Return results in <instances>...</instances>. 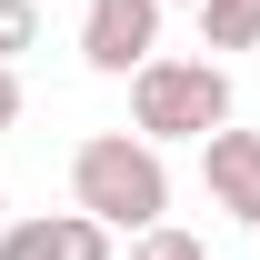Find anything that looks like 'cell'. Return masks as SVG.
I'll return each instance as SVG.
<instances>
[{"instance_id":"1","label":"cell","mask_w":260,"mask_h":260,"mask_svg":"<svg viewBox=\"0 0 260 260\" xmlns=\"http://www.w3.org/2000/svg\"><path fill=\"white\" fill-rule=\"evenodd\" d=\"M70 210H90L100 230H140L170 220V160L160 140H140V130H90L80 150H70Z\"/></svg>"},{"instance_id":"2","label":"cell","mask_w":260,"mask_h":260,"mask_svg":"<svg viewBox=\"0 0 260 260\" xmlns=\"http://www.w3.org/2000/svg\"><path fill=\"white\" fill-rule=\"evenodd\" d=\"M230 120V70L220 60H170V50H150V60L130 70V130L140 140H200V130Z\"/></svg>"},{"instance_id":"3","label":"cell","mask_w":260,"mask_h":260,"mask_svg":"<svg viewBox=\"0 0 260 260\" xmlns=\"http://www.w3.org/2000/svg\"><path fill=\"white\" fill-rule=\"evenodd\" d=\"M150 50H160V0H90L80 10V60L100 80H130Z\"/></svg>"},{"instance_id":"4","label":"cell","mask_w":260,"mask_h":260,"mask_svg":"<svg viewBox=\"0 0 260 260\" xmlns=\"http://www.w3.org/2000/svg\"><path fill=\"white\" fill-rule=\"evenodd\" d=\"M200 180H210V210L260 230V130H200Z\"/></svg>"},{"instance_id":"5","label":"cell","mask_w":260,"mask_h":260,"mask_svg":"<svg viewBox=\"0 0 260 260\" xmlns=\"http://www.w3.org/2000/svg\"><path fill=\"white\" fill-rule=\"evenodd\" d=\"M0 260H110V230L90 210H20L0 220Z\"/></svg>"},{"instance_id":"6","label":"cell","mask_w":260,"mask_h":260,"mask_svg":"<svg viewBox=\"0 0 260 260\" xmlns=\"http://www.w3.org/2000/svg\"><path fill=\"white\" fill-rule=\"evenodd\" d=\"M200 50H260V0H200Z\"/></svg>"},{"instance_id":"7","label":"cell","mask_w":260,"mask_h":260,"mask_svg":"<svg viewBox=\"0 0 260 260\" xmlns=\"http://www.w3.org/2000/svg\"><path fill=\"white\" fill-rule=\"evenodd\" d=\"M130 260H210V240H190V230H170V220H150Z\"/></svg>"},{"instance_id":"8","label":"cell","mask_w":260,"mask_h":260,"mask_svg":"<svg viewBox=\"0 0 260 260\" xmlns=\"http://www.w3.org/2000/svg\"><path fill=\"white\" fill-rule=\"evenodd\" d=\"M40 40V0H0V60H20Z\"/></svg>"},{"instance_id":"9","label":"cell","mask_w":260,"mask_h":260,"mask_svg":"<svg viewBox=\"0 0 260 260\" xmlns=\"http://www.w3.org/2000/svg\"><path fill=\"white\" fill-rule=\"evenodd\" d=\"M0 220H10V200H0Z\"/></svg>"},{"instance_id":"10","label":"cell","mask_w":260,"mask_h":260,"mask_svg":"<svg viewBox=\"0 0 260 260\" xmlns=\"http://www.w3.org/2000/svg\"><path fill=\"white\" fill-rule=\"evenodd\" d=\"M160 10H170V0H160ZM190 10H200V0H190Z\"/></svg>"},{"instance_id":"11","label":"cell","mask_w":260,"mask_h":260,"mask_svg":"<svg viewBox=\"0 0 260 260\" xmlns=\"http://www.w3.org/2000/svg\"><path fill=\"white\" fill-rule=\"evenodd\" d=\"M40 10H50V0H40Z\"/></svg>"}]
</instances>
